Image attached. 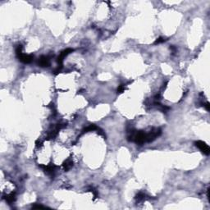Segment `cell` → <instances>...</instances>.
<instances>
[{"label": "cell", "instance_id": "obj_1", "mask_svg": "<svg viewBox=\"0 0 210 210\" xmlns=\"http://www.w3.org/2000/svg\"><path fill=\"white\" fill-rule=\"evenodd\" d=\"M195 145L196 147H198V148L200 149V151H202L204 154H206V155L209 154V153H210L209 147L208 145H206L204 142H203L201 141H198L195 142Z\"/></svg>", "mask_w": 210, "mask_h": 210}, {"label": "cell", "instance_id": "obj_2", "mask_svg": "<svg viewBox=\"0 0 210 210\" xmlns=\"http://www.w3.org/2000/svg\"><path fill=\"white\" fill-rule=\"evenodd\" d=\"M19 60L21 62H24V63H30V62H32L33 60V56L32 55H27V54H21L17 55Z\"/></svg>", "mask_w": 210, "mask_h": 210}, {"label": "cell", "instance_id": "obj_3", "mask_svg": "<svg viewBox=\"0 0 210 210\" xmlns=\"http://www.w3.org/2000/svg\"><path fill=\"white\" fill-rule=\"evenodd\" d=\"M73 51V49H72V48H67V49H66L64 50L63 52H62L60 55H59V57H58V62H59L60 64H62V60H63V58L66 57V55H68L70 52H72Z\"/></svg>", "mask_w": 210, "mask_h": 210}, {"label": "cell", "instance_id": "obj_4", "mask_svg": "<svg viewBox=\"0 0 210 210\" xmlns=\"http://www.w3.org/2000/svg\"><path fill=\"white\" fill-rule=\"evenodd\" d=\"M39 65L40 66H48L49 65V59H48V57H45V56H42L40 57V58L39 59Z\"/></svg>", "mask_w": 210, "mask_h": 210}, {"label": "cell", "instance_id": "obj_5", "mask_svg": "<svg viewBox=\"0 0 210 210\" xmlns=\"http://www.w3.org/2000/svg\"><path fill=\"white\" fill-rule=\"evenodd\" d=\"M73 165V162H72V159H67L66 161V162L64 163L63 164V167H64V170L65 171H67L69 170L71 167H72Z\"/></svg>", "mask_w": 210, "mask_h": 210}, {"label": "cell", "instance_id": "obj_6", "mask_svg": "<svg viewBox=\"0 0 210 210\" xmlns=\"http://www.w3.org/2000/svg\"><path fill=\"white\" fill-rule=\"evenodd\" d=\"M145 198V195L143 193V192H139V193H138V195H136V200H138V201H141L142 200V199H144Z\"/></svg>", "mask_w": 210, "mask_h": 210}, {"label": "cell", "instance_id": "obj_7", "mask_svg": "<svg viewBox=\"0 0 210 210\" xmlns=\"http://www.w3.org/2000/svg\"><path fill=\"white\" fill-rule=\"evenodd\" d=\"M125 89H126V87H125V85H120L118 87V89H117V92L118 93H122L125 90Z\"/></svg>", "mask_w": 210, "mask_h": 210}, {"label": "cell", "instance_id": "obj_8", "mask_svg": "<svg viewBox=\"0 0 210 210\" xmlns=\"http://www.w3.org/2000/svg\"><path fill=\"white\" fill-rule=\"evenodd\" d=\"M165 41V40L163 39V38H159V39H158L155 42H154V44H160V43H163V42Z\"/></svg>", "mask_w": 210, "mask_h": 210}, {"label": "cell", "instance_id": "obj_9", "mask_svg": "<svg viewBox=\"0 0 210 210\" xmlns=\"http://www.w3.org/2000/svg\"><path fill=\"white\" fill-rule=\"evenodd\" d=\"M204 108H206V110H207V111H209V107H210L209 103H208V102H207V103H206L204 105Z\"/></svg>", "mask_w": 210, "mask_h": 210}]
</instances>
